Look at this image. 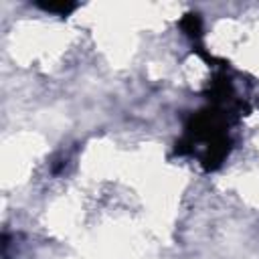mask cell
Listing matches in <instances>:
<instances>
[{"label":"cell","mask_w":259,"mask_h":259,"mask_svg":"<svg viewBox=\"0 0 259 259\" xmlns=\"http://www.w3.org/2000/svg\"><path fill=\"white\" fill-rule=\"evenodd\" d=\"M38 8H42L45 12L57 14V16H69L73 10H77V2H69V0H57V2H36Z\"/></svg>","instance_id":"2"},{"label":"cell","mask_w":259,"mask_h":259,"mask_svg":"<svg viewBox=\"0 0 259 259\" xmlns=\"http://www.w3.org/2000/svg\"><path fill=\"white\" fill-rule=\"evenodd\" d=\"M180 28H182V32H184L188 38H192V40H198V38L202 36V20H200V16H198L196 12H188V14L180 20Z\"/></svg>","instance_id":"1"}]
</instances>
